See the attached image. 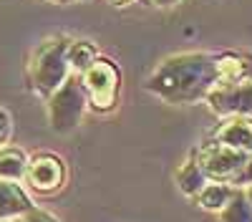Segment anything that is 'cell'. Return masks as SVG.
I'll use <instances>...</instances> for the list:
<instances>
[{
	"label": "cell",
	"mask_w": 252,
	"mask_h": 222,
	"mask_svg": "<svg viewBox=\"0 0 252 222\" xmlns=\"http://www.w3.org/2000/svg\"><path fill=\"white\" fill-rule=\"evenodd\" d=\"M252 81V53L250 51H224L217 53V86Z\"/></svg>",
	"instance_id": "cell-9"
},
{
	"label": "cell",
	"mask_w": 252,
	"mask_h": 222,
	"mask_svg": "<svg viewBox=\"0 0 252 222\" xmlns=\"http://www.w3.org/2000/svg\"><path fill=\"white\" fill-rule=\"evenodd\" d=\"M146 3H152V5H157V8H174V5L182 3V0H146Z\"/></svg>",
	"instance_id": "cell-19"
},
{
	"label": "cell",
	"mask_w": 252,
	"mask_h": 222,
	"mask_svg": "<svg viewBox=\"0 0 252 222\" xmlns=\"http://www.w3.org/2000/svg\"><path fill=\"white\" fill-rule=\"evenodd\" d=\"M146 91L166 104H197L217 86V53L184 51L164 58L146 78Z\"/></svg>",
	"instance_id": "cell-1"
},
{
	"label": "cell",
	"mask_w": 252,
	"mask_h": 222,
	"mask_svg": "<svg viewBox=\"0 0 252 222\" xmlns=\"http://www.w3.org/2000/svg\"><path fill=\"white\" fill-rule=\"evenodd\" d=\"M209 139L252 154V116H224L209 134Z\"/></svg>",
	"instance_id": "cell-8"
},
{
	"label": "cell",
	"mask_w": 252,
	"mask_h": 222,
	"mask_svg": "<svg viewBox=\"0 0 252 222\" xmlns=\"http://www.w3.org/2000/svg\"><path fill=\"white\" fill-rule=\"evenodd\" d=\"M23 220H26V222H58L56 215H51L48 210H40V207H35V205L23 215Z\"/></svg>",
	"instance_id": "cell-17"
},
{
	"label": "cell",
	"mask_w": 252,
	"mask_h": 222,
	"mask_svg": "<svg viewBox=\"0 0 252 222\" xmlns=\"http://www.w3.org/2000/svg\"><path fill=\"white\" fill-rule=\"evenodd\" d=\"M0 222H5V220H0Z\"/></svg>",
	"instance_id": "cell-24"
},
{
	"label": "cell",
	"mask_w": 252,
	"mask_h": 222,
	"mask_svg": "<svg viewBox=\"0 0 252 222\" xmlns=\"http://www.w3.org/2000/svg\"><path fill=\"white\" fill-rule=\"evenodd\" d=\"M31 207H33V199H31L28 190L23 187V182L0 177V220L23 217Z\"/></svg>",
	"instance_id": "cell-10"
},
{
	"label": "cell",
	"mask_w": 252,
	"mask_h": 222,
	"mask_svg": "<svg viewBox=\"0 0 252 222\" xmlns=\"http://www.w3.org/2000/svg\"><path fill=\"white\" fill-rule=\"evenodd\" d=\"M83 89L89 96V109L94 114H111L119 109L121 98V71L114 58L96 56L91 66L81 73Z\"/></svg>",
	"instance_id": "cell-4"
},
{
	"label": "cell",
	"mask_w": 252,
	"mask_h": 222,
	"mask_svg": "<svg viewBox=\"0 0 252 222\" xmlns=\"http://www.w3.org/2000/svg\"><path fill=\"white\" fill-rule=\"evenodd\" d=\"M68 179V167L63 157L56 152H35L28 157V169L23 177V185L38 194H56L63 190Z\"/></svg>",
	"instance_id": "cell-6"
},
{
	"label": "cell",
	"mask_w": 252,
	"mask_h": 222,
	"mask_svg": "<svg viewBox=\"0 0 252 222\" xmlns=\"http://www.w3.org/2000/svg\"><path fill=\"white\" fill-rule=\"evenodd\" d=\"M207 174L202 172V167H199V161L194 159V154H189L182 164L177 167V172H174V185L179 187V192L184 194V197H189V199H194V194L207 185Z\"/></svg>",
	"instance_id": "cell-11"
},
{
	"label": "cell",
	"mask_w": 252,
	"mask_h": 222,
	"mask_svg": "<svg viewBox=\"0 0 252 222\" xmlns=\"http://www.w3.org/2000/svg\"><path fill=\"white\" fill-rule=\"evenodd\" d=\"M98 56V48L94 40H83V38H71V46H68V68L71 73H83L91 61Z\"/></svg>",
	"instance_id": "cell-14"
},
{
	"label": "cell",
	"mask_w": 252,
	"mask_h": 222,
	"mask_svg": "<svg viewBox=\"0 0 252 222\" xmlns=\"http://www.w3.org/2000/svg\"><path fill=\"white\" fill-rule=\"evenodd\" d=\"M13 136V121L5 109H0V147H5Z\"/></svg>",
	"instance_id": "cell-16"
},
{
	"label": "cell",
	"mask_w": 252,
	"mask_h": 222,
	"mask_svg": "<svg viewBox=\"0 0 252 222\" xmlns=\"http://www.w3.org/2000/svg\"><path fill=\"white\" fill-rule=\"evenodd\" d=\"M247 185H252V154L247 157L245 167H242V172L237 174V179H235L232 187H247Z\"/></svg>",
	"instance_id": "cell-18"
},
{
	"label": "cell",
	"mask_w": 252,
	"mask_h": 222,
	"mask_svg": "<svg viewBox=\"0 0 252 222\" xmlns=\"http://www.w3.org/2000/svg\"><path fill=\"white\" fill-rule=\"evenodd\" d=\"M5 222H26L23 217H10V220H5Z\"/></svg>",
	"instance_id": "cell-23"
},
{
	"label": "cell",
	"mask_w": 252,
	"mask_h": 222,
	"mask_svg": "<svg viewBox=\"0 0 252 222\" xmlns=\"http://www.w3.org/2000/svg\"><path fill=\"white\" fill-rule=\"evenodd\" d=\"M194 159L199 161L202 172L207 174V179L212 182H227V185H235L237 174L242 172L245 161H247V152L232 149L227 144H220V141L209 139L204 144H199L194 152Z\"/></svg>",
	"instance_id": "cell-5"
},
{
	"label": "cell",
	"mask_w": 252,
	"mask_h": 222,
	"mask_svg": "<svg viewBox=\"0 0 252 222\" xmlns=\"http://www.w3.org/2000/svg\"><path fill=\"white\" fill-rule=\"evenodd\" d=\"M68 46H71L68 35H51L46 40H40V46L33 51L26 66V76H28V86L40 98H48L71 73Z\"/></svg>",
	"instance_id": "cell-2"
},
{
	"label": "cell",
	"mask_w": 252,
	"mask_h": 222,
	"mask_svg": "<svg viewBox=\"0 0 252 222\" xmlns=\"http://www.w3.org/2000/svg\"><path fill=\"white\" fill-rule=\"evenodd\" d=\"M207 106L220 119L224 116H252V81L220 84L207 94Z\"/></svg>",
	"instance_id": "cell-7"
},
{
	"label": "cell",
	"mask_w": 252,
	"mask_h": 222,
	"mask_svg": "<svg viewBox=\"0 0 252 222\" xmlns=\"http://www.w3.org/2000/svg\"><path fill=\"white\" fill-rule=\"evenodd\" d=\"M86 111H89V96H86V89H83L81 73H68L66 81L46 98L48 127L56 134L76 131Z\"/></svg>",
	"instance_id": "cell-3"
},
{
	"label": "cell",
	"mask_w": 252,
	"mask_h": 222,
	"mask_svg": "<svg viewBox=\"0 0 252 222\" xmlns=\"http://www.w3.org/2000/svg\"><path fill=\"white\" fill-rule=\"evenodd\" d=\"M245 190V194H247V199H250V205H252V185H247V187H242Z\"/></svg>",
	"instance_id": "cell-22"
},
{
	"label": "cell",
	"mask_w": 252,
	"mask_h": 222,
	"mask_svg": "<svg viewBox=\"0 0 252 222\" xmlns=\"http://www.w3.org/2000/svg\"><path fill=\"white\" fill-rule=\"evenodd\" d=\"M217 220L220 222H252V205L242 187H237L235 194L229 197V202L217 212Z\"/></svg>",
	"instance_id": "cell-15"
},
{
	"label": "cell",
	"mask_w": 252,
	"mask_h": 222,
	"mask_svg": "<svg viewBox=\"0 0 252 222\" xmlns=\"http://www.w3.org/2000/svg\"><path fill=\"white\" fill-rule=\"evenodd\" d=\"M109 3H111L114 8H124V5H131L134 0H109Z\"/></svg>",
	"instance_id": "cell-21"
},
{
	"label": "cell",
	"mask_w": 252,
	"mask_h": 222,
	"mask_svg": "<svg viewBox=\"0 0 252 222\" xmlns=\"http://www.w3.org/2000/svg\"><path fill=\"white\" fill-rule=\"evenodd\" d=\"M28 169V154L18 147H0V177L13 179V182H23Z\"/></svg>",
	"instance_id": "cell-13"
},
{
	"label": "cell",
	"mask_w": 252,
	"mask_h": 222,
	"mask_svg": "<svg viewBox=\"0 0 252 222\" xmlns=\"http://www.w3.org/2000/svg\"><path fill=\"white\" fill-rule=\"evenodd\" d=\"M43 3H53V5H71V3H83V0H43Z\"/></svg>",
	"instance_id": "cell-20"
},
{
	"label": "cell",
	"mask_w": 252,
	"mask_h": 222,
	"mask_svg": "<svg viewBox=\"0 0 252 222\" xmlns=\"http://www.w3.org/2000/svg\"><path fill=\"white\" fill-rule=\"evenodd\" d=\"M235 190H237V187L227 185V182H212V179H209L207 185L194 194V202H197L199 210L217 215V212L227 205V202H229V197L235 194Z\"/></svg>",
	"instance_id": "cell-12"
}]
</instances>
